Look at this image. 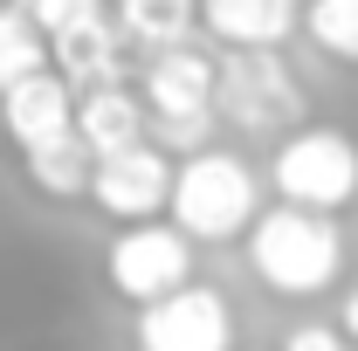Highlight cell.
I'll return each instance as SVG.
<instances>
[{
	"label": "cell",
	"instance_id": "obj_2",
	"mask_svg": "<svg viewBox=\"0 0 358 351\" xmlns=\"http://www.w3.org/2000/svg\"><path fill=\"white\" fill-rule=\"evenodd\" d=\"M214 83H221V69L200 55V48H152V69H145V124H152V145L159 152H179V159H193V152H207V138H214Z\"/></svg>",
	"mask_w": 358,
	"mask_h": 351
},
{
	"label": "cell",
	"instance_id": "obj_3",
	"mask_svg": "<svg viewBox=\"0 0 358 351\" xmlns=\"http://www.w3.org/2000/svg\"><path fill=\"white\" fill-rule=\"evenodd\" d=\"M173 227L193 241H227L262 214V186L234 152H193L173 166Z\"/></svg>",
	"mask_w": 358,
	"mask_h": 351
},
{
	"label": "cell",
	"instance_id": "obj_18",
	"mask_svg": "<svg viewBox=\"0 0 358 351\" xmlns=\"http://www.w3.org/2000/svg\"><path fill=\"white\" fill-rule=\"evenodd\" d=\"M282 351H358V345L345 338V331H331V324H296Z\"/></svg>",
	"mask_w": 358,
	"mask_h": 351
},
{
	"label": "cell",
	"instance_id": "obj_9",
	"mask_svg": "<svg viewBox=\"0 0 358 351\" xmlns=\"http://www.w3.org/2000/svg\"><path fill=\"white\" fill-rule=\"evenodd\" d=\"M0 124H7V138L21 152H42V145L76 131V96H69V83L55 69H35L14 89H0Z\"/></svg>",
	"mask_w": 358,
	"mask_h": 351
},
{
	"label": "cell",
	"instance_id": "obj_8",
	"mask_svg": "<svg viewBox=\"0 0 358 351\" xmlns=\"http://www.w3.org/2000/svg\"><path fill=\"white\" fill-rule=\"evenodd\" d=\"M90 200L110 220H124V227H131V220H152L173 200V166H166V152H159V145H124V152L96 159Z\"/></svg>",
	"mask_w": 358,
	"mask_h": 351
},
{
	"label": "cell",
	"instance_id": "obj_17",
	"mask_svg": "<svg viewBox=\"0 0 358 351\" xmlns=\"http://www.w3.org/2000/svg\"><path fill=\"white\" fill-rule=\"evenodd\" d=\"M14 7H21L42 35H62V28H76V21H96V14H103L96 0H14Z\"/></svg>",
	"mask_w": 358,
	"mask_h": 351
},
{
	"label": "cell",
	"instance_id": "obj_16",
	"mask_svg": "<svg viewBox=\"0 0 358 351\" xmlns=\"http://www.w3.org/2000/svg\"><path fill=\"white\" fill-rule=\"evenodd\" d=\"M303 28L331 62H358V0H310Z\"/></svg>",
	"mask_w": 358,
	"mask_h": 351
},
{
	"label": "cell",
	"instance_id": "obj_12",
	"mask_svg": "<svg viewBox=\"0 0 358 351\" xmlns=\"http://www.w3.org/2000/svg\"><path fill=\"white\" fill-rule=\"evenodd\" d=\"M55 48V76L69 89H103L117 83V35H110V21L96 14V21H76V28H62V35H48Z\"/></svg>",
	"mask_w": 358,
	"mask_h": 351
},
{
	"label": "cell",
	"instance_id": "obj_10",
	"mask_svg": "<svg viewBox=\"0 0 358 351\" xmlns=\"http://www.w3.org/2000/svg\"><path fill=\"white\" fill-rule=\"evenodd\" d=\"M200 14L227 48H282L296 28V0H200Z\"/></svg>",
	"mask_w": 358,
	"mask_h": 351
},
{
	"label": "cell",
	"instance_id": "obj_6",
	"mask_svg": "<svg viewBox=\"0 0 358 351\" xmlns=\"http://www.w3.org/2000/svg\"><path fill=\"white\" fill-rule=\"evenodd\" d=\"M103 268H110V289L145 310V303H159V296H173V289L193 282V234L159 227V220H131L110 241Z\"/></svg>",
	"mask_w": 358,
	"mask_h": 351
},
{
	"label": "cell",
	"instance_id": "obj_11",
	"mask_svg": "<svg viewBox=\"0 0 358 351\" xmlns=\"http://www.w3.org/2000/svg\"><path fill=\"white\" fill-rule=\"evenodd\" d=\"M76 138H83L96 159H110V152H124V145H145V103H138L131 89H117V83L83 89V103H76Z\"/></svg>",
	"mask_w": 358,
	"mask_h": 351
},
{
	"label": "cell",
	"instance_id": "obj_15",
	"mask_svg": "<svg viewBox=\"0 0 358 351\" xmlns=\"http://www.w3.org/2000/svg\"><path fill=\"white\" fill-rule=\"evenodd\" d=\"M42 28L21 14V7H0V89H14L21 76H35L42 69Z\"/></svg>",
	"mask_w": 358,
	"mask_h": 351
},
{
	"label": "cell",
	"instance_id": "obj_13",
	"mask_svg": "<svg viewBox=\"0 0 358 351\" xmlns=\"http://www.w3.org/2000/svg\"><path fill=\"white\" fill-rule=\"evenodd\" d=\"M90 173H96V152H90L76 131L55 138V145H42V152H28V179H35L42 193H55V200L90 193Z\"/></svg>",
	"mask_w": 358,
	"mask_h": 351
},
{
	"label": "cell",
	"instance_id": "obj_7",
	"mask_svg": "<svg viewBox=\"0 0 358 351\" xmlns=\"http://www.w3.org/2000/svg\"><path fill=\"white\" fill-rule=\"evenodd\" d=\"M227 345H234V310L207 282H186L138 310V351H227Z\"/></svg>",
	"mask_w": 358,
	"mask_h": 351
},
{
	"label": "cell",
	"instance_id": "obj_1",
	"mask_svg": "<svg viewBox=\"0 0 358 351\" xmlns=\"http://www.w3.org/2000/svg\"><path fill=\"white\" fill-rule=\"evenodd\" d=\"M248 268L262 275L275 296H317L338 282L345 268V234L331 214H310V207H268L248 227Z\"/></svg>",
	"mask_w": 358,
	"mask_h": 351
},
{
	"label": "cell",
	"instance_id": "obj_14",
	"mask_svg": "<svg viewBox=\"0 0 358 351\" xmlns=\"http://www.w3.org/2000/svg\"><path fill=\"white\" fill-rule=\"evenodd\" d=\"M193 14H200V0H124V7H117L124 35H138L145 48H173V42H186Z\"/></svg>",
	"mask_w": 358,
	"mask_h": 351
},
{
	"label": "cell",
	"instance_id": "obj_19",
	"mask_svg": "<svg viewBox=\"0 0 358 351\" xmlns=\"http://www.w3.org/2000/svg\"><path fill=\"white\" fill-rule=\"evenodd\" d=\"M345 338L358 345V282H352V296H345Z\"/></svg>",
	"mask_w": 358,
	"mask_h": 351
},
{
	"label": "cell",
	"instance_id": "obj_5",
	"mask_svg": "<svg viewBox=\"0 0 358 351\" xmlns=\"http://www.w3.org/2000/svg\"><path fill=\"white\" fill-rule=\"evenodd\" d=\"M214 110L241 131H282L303 117V89L275 48H234L221 62V83H214Z\"/></svg>",
	"mask_w": 358,
	"mask_h": 351
},
{
	"label": "cell",
	"instance_id": "obj_4",
	"mask_svg": "<svg viewBox=\"0 0 358 351\" xmlns=\"http://www.w3.org/2000/svg\"><path fill=\"white\" fill-rule=\"evenodd\" d=\"M275 193L289 207H310V214H338L345 200L358 193V145L331 124H310V131H289L282 152H275Z\"/></svg>",
	"mask_w": 358,
	"mask_h": 351
}]
</instances>
